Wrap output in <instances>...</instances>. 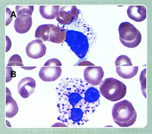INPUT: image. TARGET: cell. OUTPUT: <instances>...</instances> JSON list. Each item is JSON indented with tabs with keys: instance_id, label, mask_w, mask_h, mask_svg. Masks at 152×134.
Listing matches in <instances>:
<instances>
[{
	"instance_id": "cell-10",
	"label": "cell",
	"mask_w": 152,
	"mask_h": 134,
	"mask_svg": "<svg viewBox=\"0 0 152 134\" xmlns=\"http://www.w3.org/2000/svg\"><path fill=\"white\" fill-rule=\"evenodd\" d=\"M61 73V66H44L40 70L39 76L44 82H54L60 77Z\"/></svg>"
},
{
	"instance_id": "cell-2",
	"label": "cell",
	"mask_w": 152,
	"mask_h": 134,
	"mask_svg": "<svg viewBox=\"0 0 152 134\" xmlns=\"http://www.w3.org/2000/svg\"><path fill=\"white\" fill-rule=\"evenodd\" d=\"M62 27L66 31L65 42L79 58H85L96 40V35L92 28L80 15L71 24Z\"/></svg>"
},
{
	"instance_id": "cell-14",
	"label": "cell",
	"mask_w": 152,
	"mask_h": 134,
	"mask_svg": "<svg viewBox=\"0 0 152 134\" xmlns=\"http://www.w3.org/2000/svg\"><path fill=\"white\" fill-rule=\"evenodd\" d=\"M6 117L8 118H13L19 111L16 102L12 96V93L8 88L6 87Z\"/></svg>"
},
{
	"instance_id": "cell-8",
	"label": "cell",
	"mask_w": 152,
	"mask_h": 134,
	"mask_svg": "<svg viewBox=\"0 0 152 134\" xmlns=\"http://www.w3.org/2000/svg\"><path fill=\"white\" fill-rule=\"evenodd\" d=\"M104 76L103 69L100 66H88L84 71L85 81L92 86H97L101 84Z\"/></svg>"
},
{
	"instance_id": "cell-26",
	"label": "cell",
	"mask_w": 152,
	"mask_h": 134,
	"mask_svg": "<svg viewBox=\"0 0 152 134\" xmlns=\"http://www.w3.org/2000/svg\"><path fill=\"white\" fill-rule=\"evenodd\" d=\"M21 68H23L24 69L31 70V69H33L35 68H36V67H34V68H28V67H26V68H24V67H21Z\"/></svg>"
},
{
	"instance_id": "cell-9",
	"label": "cell",
	"mask_w": 152,
	"mask_h": 134,
	"mask_svg": "<svg viewBox=\"0 0 152 134\" xmlns=\"http://www.w3.org/2000/svg\"><path fill=\"white\" fill-rule=\"evenodd\" d=\"M26 52L28 57L37 59L43 57L46 52V47L40 40L32 41L26 47Z\"/></svg>"
},
{
	"instance_id": "cell-22",
	"label": "cell",
	"mask_w": 152,
	"mask_h": 134,
	"mask_svg": "<svg viewBox=\"0 0 152 134\" xmlns=\"http://www.w3.org/2000/svg\"><path fill=\"white\" fill-rule=\"evenodd\" d=\"M61 63L58 59H50L44 65V66H61Z\"/></svg>"
},
{
	"instance_id": "cell-5",
	"label": "cell",
	"mask_w": 152,
	"mask_h": 134,
	"mask_svg": "<svg viewBox=\"0 0 152 134\" xmlns=\"http://www.w3.org/2000/svg\"><path fill=\"white\" fill-rule=\"evenodd\" d=\"M119 33L120 41L129 48H134L140 44L142 40V35L134 25L129 22H124L120 25Z\"/></svg>"
},
{
	"instance_id": "cell-6",
	"label": "cell",
	"mask_w": 152,
	"mask_h": 134,
	"mask_svg": "<svg viewBox=\"0 0 152 134\" xmlns=\"http://www.w3.org/2000/svg\"><path fill=\"white\" fill-rule=\"evenodd\" d=\"M115 64L117 74L124 79H131L137 74L138 67L133 66L132 60L127 56L122 55L118 57Z\"/></svg>"
},
{
	"instance_id": "cell-18",
	"label": "cell",
	"mask_w": 152,
	"mask_h": 134,
	"mask_svg": "<svg viewBox=\"0 0 152 134\" xmlns=\"http://www.w3.org/2000/svg\"><path fill=\"white\" fill-rule=\"evenodd\" d=\"M16 12L17 14V17L22 15H26L32 17L34 12V7L33 6H19L15 7Z\"/></svg>"
},
{
	"instance_id": "cell-17",
	"label": "cell",
	"mask_w": 152,
	"mask_h": 134,
	"mask_svg": "<svg viewBox=\"0 0 152 134\" xmlns=\"http://www.w3.org/2000/svg\"><path fill=\"white\" fill-rule=\"evenodd\" d=\"M52 24L42 25L39 26L36 30L35 38L42 42L48 41Z\"/></svg>"
},
{
	"instance_id": "cell-12",
	"label": "cell",
	"mask_w": 152,
	"mask_h": 134,
	"mask_svg": "<svg viewBox=\"0 0 152 134\" xmlns=\"http://www.w3.org/2000/svg\"><path fill=\"white\" fill-rule=\"evenodd\" d=\"M32 25V17L28 15H22L17 17L14 23L15 30L19 34L28 32Z\"/></svg>"
},
{
	"instance_id": "cell-4",
	"label": "cell",
	"mask_w": 152,
	"mask_h": 134,
	"mask_svg": "<svg viewBox=\"0 0 152 134\" xmlns=\"http://www.w3.org/2000/svg\"><path fill=\"white\" fill-rule=\"evenodd\" d=\"M99 91L102 95L107 99L115 102L125 97L127 87L124 83L116 79L107 78L101 83Z\"/></svg>"
},
{
	"instance_id": "cell-7",
	"label": "cell",
	"mask_w": 152,
	"mask_h": 134,
	"mask_svg": "<svg viewBox=\"0 0 152 134\" xmlns=\"http://www.w3.org/2000/svg\"><path fill=\"white\" fill-rule=\"evenodd\" d=\"M80 11L75 6H65L60 7L56 20L63 25L71 24L77 19Z\"/></svg>"
},
{
	"instance_id": "cell-21",
	"label": "cell",
	"mask_w": 152,
	"mask_h": 134,
	"mask_svg": "<svg viewBox=\"0 0 152 134\" xmlns=\"http://www.w3.org/2000/svg\"><path fill=\"white\" fill-rule=\"evenodd\" d=\"M15 74V72L14 71L12 67H6V82H10L12 78L16 76Z\"/></svg>"
},
{
	"instance_id": "cell-15",
	"label": "cell",
	"mask_w": 152,
	"mask_h": 134,
	"mask_svg": "<svg viewBox=\"0 0 152 134\" xmlns=\"http://www.w3.org/2000/svg\"><path fill=\"white\" fill-rule=\"evenodd\" d=\"M66 37V31L64 28L52 24L48 42L61 44L65 41Z\"/></svg>"
},
{
	"instance_id": "cell-13",
	"label": "cell",
	"mask_w": 152,
	"mask_h": 134,
	"mask_svg": "<svg viewBox=\"0 0 152 134\" xmlns=\"http://www.w3.org/2000/svg\"><path fill=\"white\" fill-rule=\"evenodd\" d=\"M127 12L128 17L136 22H142L146 18L147 9L143 6H129Z\"/></svg>"
},
{
	"instance_id": "cell-23",
	"label": "cell",
	"mask_w": 152,
	"mask_h": 134,
	"mask_svg": "<svg viewBox=\"0 0 152 134\" xmlns=\"http://www.w3.org/2000/svg\"><path fill=\"white\" fill-rule=\"evenodd\" d=\"M12 11L9 8L6 9V26L10 24L12 20L13 17Z\"/></svg>"
},
{
	"instance_id": "cell-19",
	"label": "cell",
	"mask_w": 152,
	"mask_h": 134,
	"mask_svg": "<svg viewBox=\"0 0 152 134\" xmlns=\"http://www.w3.org/2000/svg\"><path fill=\"white\" fill-rule=\"evenodd\" d=\"M7 66H20L23 67V61L20 56L19 55H13L9 60Z\"/></svg>"
},
{
	"instance_id": "cell-3",
	"label": "cell",
	"mask_w": 152,
	"mask_h": 134,
	"mask_svg": "<svg viewBox=\"0 0 152 134\" xmlns=\"http://www.w3.org/2000/svg\"><path fill=\"white\" fill-rule=\"evenodd\" d=\"M114 122L121 127H129L135 122L137 118L136 110L132 103L124 100L116 103L112 109Z\"/></svg>"
},
{
	"instance_id": "cell-20",
	"label": "cell",
	"mask_w": 152,
	"mask_h": 134,
	"mask_svg": "<svg viewBox=\"0 0 152 134\" xmlns=\"http://www.w3.org/2000/svg\"><path fill=\"white\" fill-rule=\"evenodd\" d=\"M140 80L141 85L142 93L144 96L146 98V68H145L141 72Z\"/></svg>"
},
{
	"instance_id": "cell-1",
	"label": "cell",
	"mask_w": 152,
	"mask_h": 134,
	"mask_svg": "<svg viewBox=\"0 0 152 134\" xmlns=\"http://www.w3.org/2000/svg\"><path fill=\"white\" fill-rule=\"evenodd\" d=\"M58 120L68 127L86 123L100 105L97 88L79 78H63L56 87Z\"/></svg>"
},
{
	"instance_id": "cell-11",
	"label": "cell",
	"mask_w": 152,
	"mask_h": 134,
	"mask_svg": "<svg viewBox=\"0 0 152 134\" xmlns=\"http://www.w3.org/2000/svg\"><path fill=\"white\" fill-rule=\"evenodd\" d=\"M35 81L32 78L26 77L19 82L18 86L19 94L23 98H27L34 92L36 88Z\"/></svg>"
},
{
	"instance_id": "cell-16",
	"label": "cell",
	"mask_w": 152,
	"mask_h": 134,
	"mask_svg": "<svg viewBox=\"0 0 152 134\" xmlns=\"http://www.w3.org/2000/svg\"><path fill=\"white\" fill-rule=\"evenodd\" d=\"M60 6H41L39 12L41 16L47 20L56 18L59 11Z\"/></svg>"
},
{
	"instance_id": "cell-24",
	"label": "cell",
	"mask_w": 152,
	"mask_h": 134,
	"mask_svg": "<svg viewBox=\"0 0 152 134\" xmlns=\"http://www.w3.org/2000/svg\"><path fill=\"white\" fill-rule=\"evenodd\" d=\"M75 66H95V65L92 63H90L87 61H82L77 63V64Z\"/></svg>"
},
{
	"instance_id": "cell-25",
	"label": "cell",
	"mask_w": 152,
	"mask_h": 134,
	"mask_svg": "<svg viewBox=\"0 0 152 134\" xmlns=\"http://www.w3.org/2000/svg\"><path fill=\"white\" fill-rule=\"evenodd\" d=\"M6 43H7V47H6V52H7L10 51L12 46V42L10 39L7 36H6Z\"/></svg>"
}]
</instances>
